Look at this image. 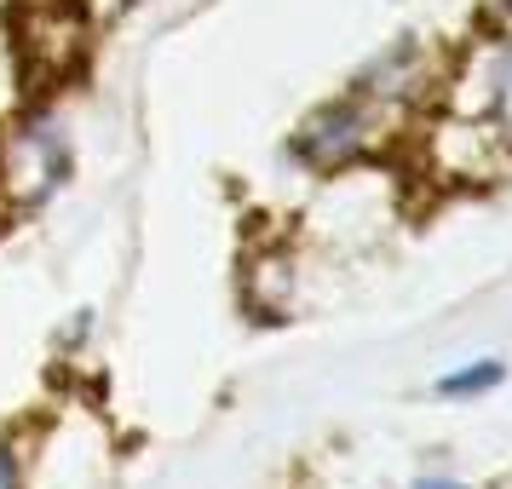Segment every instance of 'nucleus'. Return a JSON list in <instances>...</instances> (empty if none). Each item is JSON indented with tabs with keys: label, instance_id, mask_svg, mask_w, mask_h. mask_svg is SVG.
<instances>
[{
	"label": "nucleus",
	"instance_id": "f257e3e1",
	"mask_svg": "<svg viewBox=\"0 0 512 489\" xmlns=\"http://www.w3.org/2000/svg\"><path fill=\"white\" fill-rule=\"evenodd\" d=\"M12 35H18V64L35 87L64 81L87 52V18L70 0H24Z\"/></svg>",
	"mask_w": 512,
	"mask_h": 489
},
{
	"label": "nucleus",
	"instance_id": "f03ea898",
	"mask_svg": "<svg viewBox=\"0 0 512 489\" xmlns=\"http://www.w3.org/2000/svg\"><path fill=\"white\" fill-rule=\"evenodd\" d=\"M70 179V139L64 121L24 116L6 139V185L18 202H47L52 190Z\"/></svg>",
	"mask_w": 512,
	"mask_h": 489
},
{
	"label": "nucleus",
	"instance_id": "7ed1b4c3",
	"mask_svg": "<svg viewBox=\"0 0 512 489\" xmlns=\"http://www.w3.org/2000/svg\"><path fill=\"white\" fill-rule=\"evenodd\" d=\"M369 133H374V104L346 93V98L323 104L317 116L305 121L288 150H294V162L317 167V173H340V167H351L369 150Z\"/></svg>",
	"mask_w": 512,
	"mask_h": 489
},
{
	"label": "nucleus",
	"instance_id": "20e7f679",
	"mask_svg": "<svg viewBox=\"0 0 512 489\" xmlns=\"http://www.w3.org/2000/svg\"><path fill=\"white\" fill-rule=\"evenodd\" d=\"M507 380V369H501V357H478V363H461V369H449L432 386L438 397H449V403H461V397H484V392H495Z\"/></svg>",
	"mask_w": 512,
	"mask_h": 489
},
{
	"label": "nucleus",
	"instance_id": "39448f33",
	"mask_svg": "<svg viewBox=\"0 0 512 489\" xmlns=\"http://www.w3.org/2000/svg\"><path fill=\"white\" fill-rule=\"evenodd\" d=\"M489 110H495V121L507 127V139H512V41L489 64Z\"/></svg>",
	"mask_w": 512,
	"mask_h": 489
},
{
	"label": "nucleus",
	"instance_id": "423d86ee",
	"mask_svg": "<svg viewBox=\"0 0 512 489\" xmlns=\"http://www.w3.org/2000/svg\"><path fill=\"white\" fill-rule=\"evenodd\" d=\"M0 489H24V466H18V455L0 443Z\"/></svg>",
	"mask_w": 512,
	"mask_h": 489
},
{
	"label": "nucleus",
	"instance_id": "0eeeda50",
	"mask_svg": "<svg viewBox=\"0 0 512 489\" xmlns=\"http://www.w3.org/2000/svg\"><path fill=\"white\" fill-rule=\"evenodd\" d=\"M409 489H466V484H455V478H443V472H432V478H415Z\"/></svg>",
	"mask_w": 512,
	"mask_h": 489
},
{
	"label": "nucleus",
	"instance_id": "6e6552de",
	"mask_svg": "<svg viewBox=\"0 0 512 489\" xmlns=\"http://www.w3.org/2000/svg\"><path fill=\"white\" fill-rule=\"evenodd\" d=\"M495 6H507V12H512V0H495Z\"/></svg>",
	"mask_w": 512,
	"mask_h": 489
}]
</instances>
